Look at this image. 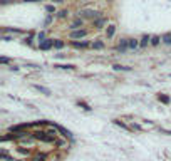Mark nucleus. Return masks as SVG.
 <instances>
[{
    "label": "nucleus",
    "instance_id": "f257e3e1",
    "mask_svg": "<svg viewBox=\"0 0 171 161\" xmlns=\"http://www.w3.org/2000/svg\"><path fill=\"white\" fill-rule=\"evenodd\" d=\"M34 138L37 141H42V143H52V144L57 141V136L51 134L49 131H35L34 133Z\"/></svg>",
    "mask_w": 171,
    "mask_h": 161
},
{
    "label": "nucleus",
    "instance_id": "f03ea898",
    "mask_svg": "<svg viewBox=\"0 0 171 161\" xmlns=\"http://www.w3.org/2000/svg\"><path fill=\"white\" fill-rule=\"evenodd\" d=\"M87 35V30H84V29H77V30H72L71 32V39H82V37H86Z\"/></svg>",
    "mask_w": 171,
    "mask_h": 161
},
{
    "label": "nucleus",
    "instance_id": "7ed1b4c3",
    "mask_svg": "<svg viewBox=\"0 0 171 161\" xmlns=\"http://www.w3.org/2000/svg\"><path fill=\"white\" fill-rule=\"evenodd\" d=\"M52 126H54V129H57V131L60 133V136H64V138H72V134H71V131H67L65 127L59 126V124H54V123H52Z\"/></svg>",
    "mask_w": 171,
    "mask_h": 161
},
{
    "label": "nucleus",
    "instance_id": "20e7f679",
    "mask_svg": "<svg viewBox=\"0 0 171 161\" xmlns=\"http://www.w3.org/2000/svg\"><path fill=\"white\" fill-rule=\"evenodd\" d=\"M86 15V17L92 19V20H97V19H101V12H97V10H86V12H82Z\"/></svg>",
    "mask_w": 171,
    "mask_h": 161
},
{
    "label": "nucleus",
    "instance_id": "39448f33",
    "mask_svg": "<svg viewBox=\"0 0 171 161\" xmlns=\"http://www.w3.org/2000/svg\"><path fill=\"white\" fill-rule=\"evenodd\" d=\"M129 49V39H121L119 42V47H117V51L121 52V54H124V52Z\"/></svg>",
    "mask_w": 171,
    "mask_h": 161
},
{
    "label": "nucleus",
    "instance_id": "423d86ee",
    "mask_svg": "<svg viewBox=\"0 0 171 161\" xmlns=\"http://www.w3.org/2000/svg\"><path fill=\"white\" fill-rule=\"evenodd\" d=\"M54 45V40L52 39H45L42 44H39V47H40V51H49L51 47Z\"/></svg>",
    "mask_w": 171,
    "mask_h": 161
},
{
    "label": "nucleus",
    "instance_id": "0eeeda50",
    "mask_svg": "<svg viewBox=\"0 0 171 161\" xmlns=\"http://www.w3.org/2000/svg\"><path fill=\"white\" fill-rule=\"evenodd\" d=\"M82 25H84V20H82V19H76V20L71 24V29H72V30H77V29H81Z\"/></svg>",
    "mask_w": 171,
    "mask_h": 161
},
{
    "label": "nucleus",
    "instance_id": "6e6552de",
    "mask_svg": "<svg viewBox=\"0 0 171 161\" xmlns=\"http://www.w3.org/2000/svg\"><path fill=\"white\" fill-rule=\"evenodd\" d=\"M34 89L40 91L42 94H45V96H51V91L47 89V87H44V86H39V84H34Z\"/></svg>",
    "mask_w": 171,
    "mask_h": 161
},
{
    "label": "nucleus",
    "instance_id": "1a4fd4ad",
    "mask_svg": "<svg viewBox=\"0 0 171 161\" xmlns=\"http://www.w3.org/2000/svg\"><path fill=\"white\" fill-rule=\"evenodd\" d=\"M114 34H116V27L114 25H109V27H107V30H106L107 39H112V37H114Z\"/></svg>",
    "mask_w": 171,
    "mask_h": 161
},
{
    "label": "nucleus",
    "instance_id": "9d476101",
    "mask_svg": "<svg viewBox=\"0 0 171 161\" xmlns=\"http://www.w3.org/2000/svg\"><path fill=\"white\" fill-rule=\"evenodd\" d=\"M91 47H92V49H96V51H101V49H104V42H101V40H96V42L91 44Z\"/></svg>",
    "mask_w": 171,
    "mask_h": 161
},
{
    "label": "nucleus",
    "instance_id": "9b49d317",
    "mask_svg": "<svg viewBox=\"0 0 171 161\" xmlns=\"http://www.w3.org/2000/svg\"><path fill=\"white\" fill-rule=\"evenodd\" d=\"M89 45H91L89 42H72V47H76V49H86Z\"/></svg>",
    "mask_w": 171,
    "mask_h": 161
},
{
    "label": "nucleus",
    "instance_id": "f8f14e48",
    "mask_svg": "<svg viewBox=\"0 0 171 161\" xmlns=\"http://www.w3.org/2000/svg\"><path fill=\"white\" fill-rule=\"evenodd\" d=\"M47 160V156L44 154V153H37V154H34V158H32V161H45Z\"/></svg>",
    "mask_w": 171,
    "mask_h": 161
},
{
    "label": "nucleus",
    "instance_id": "ddd939ff",
    "mask_svg": "<svg viewBox=\"0 0 171 161\" xmlns=\"http://www.w3.org/2000/svg\"><path fill=\"white\" fill-rule=\"evenodd\" d=\"M151 39H153L151 35H144V37L141 39V42H139V45H141V47H146L148 44H149V40H151Z\"/></svg>",
    "mask_w": 171,
    "mask_h": 161
},
{
    "label": "nucleus",
    "instance_id": "4468645a",
    "mask_svg": "<svg viewBox=\"0 0 171 161\" xmlns=\"http://www.w3.org/2000/svg\"><path fill=\"white\" fill-rule=\"evenodd\" d=\"M106 19L104 17H101V19H97V20H94V27H97V29H101V27L104 25V24H106Z\"/></svg>",
    "mask_w": 171,
    "mask_h": 161
},
{
    "label": "nucleus",
    "instance_id": "2eb2a0df",
    "mask_svg": "<svg viewBox=\"0 0 171 161\" xmlns=\"http://www.w3.org/2000/svg\"><path fill=\"white\" fill-rule=\"evenodd\" d=\"M54 146H57V148H65V146H67V141L65 139H57L56 143H54Z\"/></svg>",
    "mask_w": 171,
    "mask_h": 161
},
{
    "label": "nucleus",
    "instance_id": "dca6fc26",
    "mask_svg": "<svg viewBox=\"0 0 171 161\" xmlns=\"http://www.w3.org/2000/svg\"><path fill=\"white\" fill-rule=\"evenodd\" d=\"M138 45H139V42H138L136 39H129V49H133V51H134Z\"/></svg>",
    "mask_w": 171,
    "mask_h": 161
},
{
    "label": "nucleus",
    "instance_id": "f3484780",
    "mask_svg": "<svg viewBox=\"0 0 171 161\" xmlns=\"http://www.w3.org/2000/svg\"><path fill=\"white\" fill-rule=\"evenodd\" d=\"M114 71H131V67H128V66H119V64H116V66H114Z\"/></svg>",
    "mask_w": 171,
    "mask_h": 161
},
{
    "label": "nucleus",
    "instance_id": "a211bd4d",
    "mask_svg": "<svg viewBox=\"0 0 171 161\" xmlns=\"http://www.w3.org/2000/svg\"><path fill=\"white\" fill-rule=\"evenodd\" d=\"M163 42L168 44V45H171V34H164V35H163Z\"/></svg>",
    "mask_w": 171,
    "mask_h": 161
},
{
    "label": "nucleus",
    "instance_id": "6ab92c4d",
    "mask_svg": "<svg viewBox=\"0 0 171 161\" xmlns=\"http://www.w3.org/2000/svg\"><path fill=\"white\" fill-rule=\"evenodd\" d=\"M54 47H56V49H62V47H64V40H60V39H57L56 42H54Z\"/></svg>",
    "mask_w": 171,
    "mask_h": 161
},
{
    "label": "nucleus",
    "instance_id": "aec40b11",
    "mask_svg": "<svg viewBox=\"0 0 171 161\" xmlns=\"http://www.w3.org/2000/svg\"><path fill=\"white\" fill-rule=\"evenodd\" d=\"M67 15H69V12H67V10H60V12H59V15H57V17H59V19H65V17H67Z\"/></svg>",
    "mask_w": 171,
    "mask_h": 161
},
{
    "label": "nucleus",
    "instance_id": "412c9836",
    "mask_svg": "<svg viewBox=\"0 0 171 161\" xmlns=\"http://www.w3.org/2000/svg\"><path fill=\"white\" fill-rule=\"evenodd\" d=\"M159 101L164 102V104H168V102H170V98H168V96H163V94H159Z\"/></svg>",
    "mask_w": 171,
    "mask_h": 161
},
{
    "label": "nucleus",
    "instance_id": "4be33fe9",
    "mask_svg": "<svg viewBox=\"0 0 171 161\" xmlns=\"http://www.w3.org/2000/svg\"><path fill=\"white\" fill-rule=\"evenodd\" d=\"M116 124H117V126H121V127H124V129H133V127H129V126H126V124L124 123H121V121H114Z\"/></svg>",
    "mask_w": 171,
    "mask_h": 161
},
{
    "label": "nucleus",
    "instance_id": "5701e85b",
    "mask_svg": "<svg viewBox=\"0 0 171 161\" xmlns=\"http://www.w3.org/2000/svg\"><path fill=\"white\" fill-rule=\"evenodd\" d=\"M54 67H57V69H74V66H54Z\"/></svg>",
    "mask_w": 171,
    "mask_h": 161
},
{
    "label": "nucleus",
    "instance_id": "b1692460",
    "mask_svg": "<svg viewBox=\"0 0 171 161\" xmlns=\"http://www.w3.org/2000/svg\"><path fill=\"white\" fill-rule=\"evenodd\" d=\"M151 44H153V45H158V44H159V37H153V39H151Z\"/></svg>",
    "mask_w": 171,
    "mask_h": 161
},
{
    "label": "nucleus",
    "instance_id": "393cba45",
    "mask_svg": "<svg viewBox=\"0 0 171 161\" xmlns=\"http://www.w3.org/2000/svg\"><path fill=\"white\" fill-rule=\"evenodd\" d=\"M0 62L2 64H10V59L9 57H0Z\"/></svg>",
    "mask_w": 171,
    "mask_h": 161
},
{
    "label": "nucleus",
    "instance_id": "a878e982",
    "mask_svg": "<svg viewBox=\"0 0 171 161\" xmlns=\"http://www.w3.org/2000/svg\"><path fill=\"white\" fill-rule=\"evenodd\" d=\"M44 37H45V34H44V32H40V34H39V44L44 42Z\"/></svg>",
    "mask_w": 171,
    "mask_h": 161
},
{
    "label": "nucleus",
    "instance_id": "bb28decb",
    "mask_svg": "<svg viewBox=\"0 0 171 161\" xmlns=\"http://www.w3.org/2000/svg\"><path fill=\"white\" fill-rule=\"evenodd\" d=\"M45 10H47V12H56V9H54V5H47V7H45Z\"/></svg>",
    "mask_w": 171,
    "mask_h": 161
},
{
    "label": "nucleus",
    "instance_id": "cd10ccee",
    "mask_svg": "<svg viewBox=\"0 0 171 161\" xmlns=\"http://www.w3.org/2000/svg\"><path fill=\"white\" fill-rule=\"evenodd\" d=\"M79 106H82V107H84L86 111H91V107L87 106V104H86V102H81V101H79Z\"/></svg>",
    "mask_w": 171,
    "mask_h": 161
},
{
    "label": "nucleus",
    "instance_id": "c85d7f7f",
    "mask_svg": "<svg viewBox=\"0 0 171 161\" xmlns=\"http://www.w3.org/2000/svg\"><path fill=\"white\" fill-rule=\"evenodd\" d=\"M19 153H22V154H29V149H24V148H17Z\"/></svg>",
    "mask_w": 171,
    "mask_h": 161
},
{
    "label": "nucleus",
    "instance_id": "c756f323",
    "mask_svg": "<svg viewBox=\"0 0 171 161\" xmlns=\"http://www.w3.org/2000/svg\"><path fill=\"white\" fill-rule=\"evenodd\" d=\"M24 42H25V44H29V45H30V44H32V35H30V37H27L25 40H24Z\"/></svg>",
    "mask_w": 171,
    "mask_h": 161
},
{
    "label": "nucleus",
    "instance_id": "7c9ffc66",
    "mask_svg": "<svg viewBox=\"0 0 171 161\" xmlns=\"http://www.w3.org/2000/svg\"><path fill=\"white\" fill-rule=\"evenodd\" d=\"M51 22H52V15H49V17L45 19V25H49V24H51Z\"/></svg>",
    "mask_w": 171,
    "mask_h": 161
},
{
    "label": "nucleus",
    "instance_id": "2f4dec72",
    "mask_svg": "<svg viewBox=\"0 0 171 161\" xmlns=\"http://www.w3.org/2000/svg\"><path fill=\"white\" fill-rule=\"evenodd\" d=\"M10 2H15V0H2L0 4H2V5H5V4H10Z\"/></svg>",
    "mask_w": 171,
    "mask_h": 161
},
{
    "label": "nucleus",
    "instance_id": "473e14b6",
    "mask_svg": "<svg viewBox=\"0 0 171 161\" xmlns=\"http://www.w3.org/2000/svg\"><path fill=\"white\" fill-rule=\"evenodd\" d=\"M161 133H166V134H171V131H168V129H161Z\"/></svg>",
    "mask_w": 171,
    "mask_h": 161
},
{
    "label": "nucleus",
    "instance_id": "72a5a7b5",
    "mask_svg": "<svg viewBox=\"0 0 171 161\" xmlns=\"http://www.w3.org/2000/svg\"><path fill=\"white\" fill-rule=\"evenodd\" d=\"M52 2H56V4H60V2H64V0H52Z\"/></svg>",
    "mask_w": 171,
    "mask_h": 161
},
{
    "label": "nucleus",
    "instance_id": "f704fd0d",
    "mask_svg": "<svg viewBox=\"0 0 171 161\" xmlns=\"http://www.w3.org/2000/svg\"><path fill=\"white\" fill-rule=\"evenodd\" d=\"M25 2H39V0H25Z\"/></svg>",
    "mask_w": 171,
    "mask_h": 161
}]
</instances>
